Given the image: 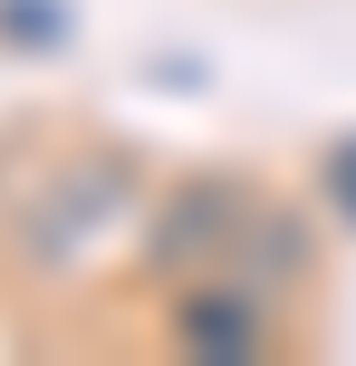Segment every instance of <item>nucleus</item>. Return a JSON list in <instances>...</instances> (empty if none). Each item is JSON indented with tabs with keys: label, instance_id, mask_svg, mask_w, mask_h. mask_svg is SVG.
I'll list each match as a JSON object with an SVG mask.
<instances>
[{
	"label": "nucleus",
	"instance_id": "obj_2",
	"mask_svg": "<svg viewBox=\"0 0 356 366\" xmlns=\"http://www.w3.org/2000/svg\"><path fill=\"white\" fill-rule=\"evenodd\" d=\"M250 202H260V174L250 164H183V174H164L154 202H145V232L126 251V280L145 299H173L193 280H212L231 260V241H241Z\"/></svg>",
	"mask_w": 356,
	"mask_h": 366
},
{
	"label": "nucleus",
	"instance_id": "obj_3",
	"mask_svg": "<svg viewBox=\"0 0 356 366\" xmlns=\"http://www.w3.org/2000/svg\"><path fill=\"white\" fill-rule=\"evenodd\" d=\"M327 232H337V222L308 202V183H299V193L260 183V202H250V222H241V241H231L222 280H241L260 309H280L289 328H299L308 299H318V280H327Z\"/></svg>",
	"mask_w": 356,
	"mask_h": 366
},
{
	"label": "nucleus",
	"instance_id": "obj_6",
	"mask_svg": "<svg viewBox=\"0 0 356 366\" xmlns=\"http://www.w3.org/2000/svg\"><path fill=\"white\" fill-rule=\"evenodd\" d=\"M308 202H318L337 232H356V126H337L318 145V164H308Z\"/></svg>",
	"mask_w": 356,
	"mask_h": 366
},
{
	"label": "nucleus",
	"instance_id": "obj_4",
	"mask_svg": "<svg viewBox=\"0 0 356 366\" xmlns=\"http://www.w3.org/2000/svg\"><path fill=\"white\" fill-rule=\"evenodd\" d=\"M154 318H164V347L173 357H193V366H260V357H280V337L299 347V328H289L280 309H260V299L241 290V280H193V290H173V299H154Z\"/></svg>",
	"mask_w": 356,
	"mask_h": 366
},
{
	"label": "nucleus",
	"instance_id": "obj_5",
	"mask_svg": "<svg viewBox=\"0 0 356 366\" xmlns=\"http://www.w3.org/2000/svg\"><path fill=\"white\" fill-rule=\"evenodd\" d=\"M77 39L68 0H0V58H58Z\"/></svg>",
	"mask_w": 356,
	"mask_h": 366
},
{
	"label": "nucleus",
	"instance_id": "obj_7",
	"mask_svg": "<svg viewBox=\"0 0 356 366\" xmlns=\"http://www.w3.org/2000/svg\"><path fill=\"white\" fill-rule=\"evenodd\" d=\"M49 154H58V126H49V116H19V126L0 135V222L19 212V193L39 183V164H49Z\"/></svg>",
	"mask_w": 356,
	"mask_h": 366
},
{
	"label": "nucleus",
	"instance_id": "obj_1",
	"mask_svg": "<svg viewBox=\"0 0 356 366\" xmlns=\"http://www.w3.org/2000/svg\"><path fill=\"white\" fill-rule=\"evenodd\" d=\"M154 154L135 135H58V154L19 193V212L0 222V270L19 290H87L96 270H126L135 232L154 202Z\"/></svg>",
	"mask_w": 356,
	"mask_h": 366
}]
</instances>
